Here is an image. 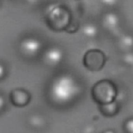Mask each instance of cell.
I'll use <instances>...</instances> for the list:
<instances>
[{
	"instance_id": "cell-1",
	"label": "cell",
	"mask_w": 133,
	"mask_h": 133,
	"mask_svg": "<svg viewBox=\"0 0 133 133\" xmlns=\"http://www.w3.org/2000/svg\"><path fill=\"white\" fill-rule=\"evenodd\" d=\"M74 88V82L70 77L60 76L55 79L51 85V96L57 102L66 103L73 96Z\"/></svg>"
},
{
	"instance_id": "cell-2",
	"label": "cell",
	"mask_w": 133,
	"mask_h": 133,
	"mask_svg": "<svg viewBox=\"0 0 133 133\" xmlns=\"http://www.w3.org/2000/svg\"><path fill=\"white\" fill-rule=\"evenodd\" d=\"M116 87L114 83L108 79H103L97 82L91 89L94 100L100 105L107 104L114 101L116 96Z\"/></svg>"
},
{
	"instance_id": "cell-3",
	"label": "cell",
	"mask_w": 133,
	"mask_h": 133,
	"mask_svg": "<svg viewBox=\"0 0 133 133\" xmlns=\"http://www.w3.org/2000/svg\"><path fill=\"white\" fill-rule=\"evenodd\" d=\"M106 60V56L102 51L98 49H91L84 54L83 63L88 70L98 71L103 67Z\"/></svg>"
},
{
	"instance_id": "cell-4",
	"label": "cell",
	"mask_w": 133,
	"mask_h": 133,
	"mask_svg": "<svg viewBox=\"0 0 133 133\" xmlns=\"http://www.w3.org/2000/svg\"><path fill=\"white\" fill-rule=\"evenodd\" d=\"M20 48L24 55L32 57L39 52L41 48V43L38 39L35 38L27 37L21 42Z\"/></svg>"
},
{
	"instance_id": "cell-5",
	"label": "cell",
	"mask_w": 133,
	"mask_h": 133,
	"mask_svg": "<svg viewBox=\"0 0 133 133\" xmlns=\"http://www.w3.org/2000/svg\"><path fill=\"white\" fill-rule=\"evenodd\" d=\"M63 52L57 47H51L46 50L44 55V60L45 63L50 66H56L62 61Z\"/></svg>"
},
{
	"instance_id": "cell-6",
	"label": "cell",
	"mask_w": 133,
	"mask_h": 133,
	"mask_svg": "<svg viewBox=\"0 0 133 133\" xmlns=\"http://www.w3.org/2000/svg\"><path fill=\"white\" fill-rule=\"evenodd\" d=\"M29 95L24 90L20 89H14L10 94V99L14 105L17 107H23L29 101Z\"/></svg>"
},
{
	"instance_id": "cell-7",
	"label": "cell",
	"mask_w": 133,
	"mask_h": 133,
	"mask_svg": "<svg viewBox=\"0 0 133 133\" xmlns=\"http://www.w3.org/2000/svg\"><path fill=\"white\" fill-rule=\"evenodd\" d=\"M103 23L107 29L110 30H114L118 26L119 18L116 13L109 12L104 15Z\"/></svg>"
},
{
	"instance_id": "cell-8",
	"label": "cell",
	"mask_w": 133,
	"mask_h": 133,
	"mask_svg": "<svg viewBox=\"0 0 133 133\" xmlns=\"http://www.w3.org/2000/svg\"><path fill=\"white\" fill-rule=\"evenodd\" d=\"M100 110L102 113L107 116H112L115 115L117 111V104L115 101L100 105Z\"/></svg>"
},
{
	"instance_id": "cell-9",
	"label": "cell",
	"mask_w": 133,
	"mask_h": 133,
	"mask_svg": "<svg viewBox=\"0 0 133 133\" xmlns=\"http://www.w3.org/2000/svg\"><path fill=\"white\" fill-rule=\"evenodd\" d=\"M82 32L88 37H94L98 33V30L96 26L92 24L85 25L82 29Z\"/></svg>"
},
{
	"instance_id": "cell-10",
	"label": "cell",
	"mask_w": 133,
	"mask_h": 133,
	"mask_svg": "<svg viewBox=\"0 0 133 133\" xmlns=\"http://www.w3.org/2000/svg\"><path fill=\"white\" fill-rule=\"evenodd\" d=\"M121 45L125 48H131L133 47V36L131 35H124L120 39Z\"/></svg>"
},
{
	"instance_id": "cell-11",
	"label": "cell",
	"mask_w": 133,
	"mask_h": 133,
	"mask_svg": "<svg viewBox=\"0 0 133 133\" xmlns=\"http://www.w3.org/2000/svg\"><path fill=\"white\" fill-rule=\"evenodd\" d=\"M30 123L34 127H41L43 124V119L39 116H33L31 118Z\"/></svg>"
},
{
	"instance_id": "cell-12",
	"label": "cell",
	"mask_w": 133,
	"mask_h": 133,
	"mask_svg": "<svg viewBox=\"0 0 133 133\" xmlns=\"http://www.w3.org/2000/svg\"><path fill=\"white\" fill-rule=\"evenodd\" d=\"M125 129L128 133H133V119H129L126 122Z\"/></svg>"
},
{
	"instance_id": "cell-13",
	"label": "cell",
	"mask_w": 133,
	"mask_h": 133,
	"mask_svg": "<svg viewBox=\"0 0 133 133\" xmlns=\"http://www.w3.org/2000/svg\"><path fill=\"white\" fill-rule=\"evenodd\" d=\"M124 61L127 64L133 65V54L129 53L126 54L124 57Z\"/></svg>"
},
{
	"instance_id": "cell-14",
	"label": "cell",
	"mask_w": 133,
	"mask_h": 133,
	"mask_svg": "<svg viewBox=\"0 0 133 133\" xmlns=\"http://www.w3.org/2000/svg\"><path fill=\"white\" fill-rule=\"evenodd\" d=\"M101 1L104 5L112 6L115 5L117 0H101Z\"/></svg>"
},
{
	"instance_id": "cell-15",
	"label": "cell",
	"mask_w": 133,
	"mask_h": 133,
	"mask_svg": "<svg viewBox=\"0 0 133 133\" xmlns=\"http://www.w3.org/2000/svg\"><path fill=\"white\" fill-rule=\"evenodd\" d=\"M5 74V69L3 64L0 63V79L3 78Z\"/></svg>"
},
{
	"instance_id": "cell-16",
	"label": "cell",
	"mask_w": 133,
	"mask_h": 133,
	"mask_svg": "<svg viewBox=\"0 0 133 133\" xmlns=\"http://www.w3.org/2000/svg\"><path fill=\"white\" fill-rule=\"evenodd\" d=\"M5 105V100L3 96L0 95V111L3 109Z\"/></svg>"
},
{
	"instance_id": "cell-17",
	"label": "cell",
	"mask_w": 133,
	"mask_h": 133,
	"mask_svg": "<svg viewBox=\"0 0 133 133\" xmlns=\"http://www.w3.org/2000/svg\"><path fill=\"white\" fill-rule=\"evenodd\" d=\"M26 1L30 3H35L37 0H26Z\"/></svg>"
},
{
	"instance_id": "cell-18",
	"label": "cell",
	"mask_w": 133,
	"mask_h": 133,
	"mask_svg": "<svg viewBox=\"0 0 133 133\" xmlns=\"http://www.w3.org/2000/svg\"><path fill=\"white\" fill-rule=\"evenodd\" d=\"M104 133H113V132L112 131H111V130H108V131L104 132Z\"/></svg>"
}]
</instances>
